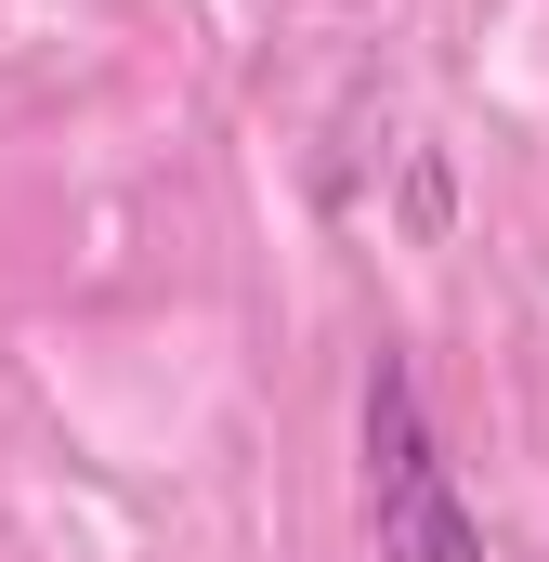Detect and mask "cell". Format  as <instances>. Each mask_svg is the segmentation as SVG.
Wrapping results in <instances>:
<instances>
[{
    "label": "cell",
    "mask_w": 549,
    "mask_h": 562,
    "mask_svg": "<svg viewBox=\"0 0 549 562\" xmlns=\"http://www.w3.org/2000/svg\"><path fill=\"white\" fill-rule=\"evenodd\" d=\"M354 471H367V537H380V562H484V510L458 497L445 431H432V393H418V367L393 340L354 380Z\"/></svg>",
    "instance_id": "1"
}]
</instances>
